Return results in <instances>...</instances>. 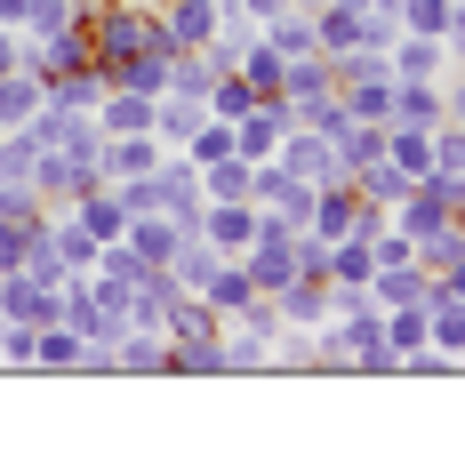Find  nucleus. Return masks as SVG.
Returning a JSON list of instances; mask_svg holds the SVG:
<instances>
[{
  "instance_id": "nucleus-9",
  "label": "nucleus",
  "mask_w": 465,
  "mask_h": 465,
  "mask_svg": "<svg viewBox=\"0 0 465 465\" xmlns=\"http://www.w3.org/2000/svg\"><path fill=\"white\" fill-rule=\"evenodd\" d=\"M385 64H393V81H441L450 73V48L433 41V33H393L385 41Z\"/></svg>"
},
{
  "instance_id": "nucleus-33",
  "label": "nucleus",
  "mask_w": 465,
  "mask_h": 465,
  "mask_svg": "<svg viewBox=\"0 0 465 465\" xmlns=\"http://www.w3.org/2000/svg\"><path fill=\"white\" fill-rule=\"evenodd\" d=\"M225 153H232V121H201V129L185 137V161H193V169H209V161H225Z\"/></svg>"
},
{
  "instance_id": "nucleus-24",
  "label": "nucleus",
  "mask_w": 465,
  "mask_h": 465,
  "mask_svg": "<svg viewBox=\"0 0 465 465\" xmlns=\"http://www.w3.org/2000/svg\"><path fill=\"white\" fill-rule=\"evenodd\" d=\"M96 129H104V137H129V129H153V96H137V89H113L104 104H96Z\"/></svg>"
},
{
  "instance_id": "nucleus-38",
  "label": "nucleus",
  "mask_w": 465,
  "mask_h": 465,
  "mask_svg": "<svg viewBox=\"0 0 465 465\" xmlns=\"http://www.w3.org/2000/svg\"><path fill=\"white\" fill-rule=\"evenodd\" d=\"M25 232H33V225L0 217V273H16V265H25Z\"/></svg>"
},
{
  "instance_id": "nucleus-19",
  "label": "nucleus",
  "mask_w": 465,
  "mask_h": 465,
  "mask_svg": "<svg viewBox=\"0 0 465 465\" xmlns=\"http://www.w3.org/2000/svg\"><path fill=\"white\" fill-rule=\"evenodd\" d=\"M281 73H289V56H281L265 33H249V48H241V81H249V89L273 104V96H281Z\"/></svg>"
},
{
  "instance_id": "nucleus-27",
  "label": "nucleus",
  "mask_w": 465,
  "mask_h": 465,
  "mask_svg": "<svg viewBox=\"0 0 465 465\" xmlns=\"http://www.w3.org/2000/svg\"><path fill=\"white\" fill-rule=\"evenodd\" d=\"M201 297H209V305H217V313H225V322H232V313H241V305H249V297H257V281L241 273V257H225V265H217V273L201 281Z\"/></svg>"
},
{
  "instance_id": "nucleus-12",
  "label": "nucleus",
  "mask_w": 465,
  "mask_h": 465,
  "mask_svg": "<svg viewBox=\"0 0 465 465\" xmlns=\"http://www.w3.org/2000/svg\"><path fill=\"white\" fill-rule=\"evenodd\" d=\"M201 232H209L225 257H241V249L257 241V201H209V209H201Z\"/></svg>"
},
{
  "instance_id": "nucleus-36",
  "label": "nucleus",
  "mask_w": 465,
  "mask_h": 465,
  "mask_svg": "<svg viewBox=\"0 0 465 465\" xmlns=\"http://www.w3.org/2000/svg\"><path fill=\"white\" fill-rule=\"evenodd\" d=\"M121 209H129V217H153V209H161V185H153V177H121Z\"/></svg>"
},
{
  "instance_id": "nucleus-32",
  "label": "nucleus",
  "mask_w": 465,
  "mask_h": 465,
  "mask_svg": "<svg viewBox=\"0 0 465 465\" xmlns=\"http://www.w3.org/2000/svg\"><path fill=\"white\" fill-rule=\"evenodd\" d=\"M89 0H25V25L16 33H56V25H81Z\"/></svg>"
},
{
  "instance_id": "nucleus-34",
  "label": "nucleus",
  "mask_w": 465,
  "mask_h": 465,
  "mask_svg": "<svg viewBox=\"0 0 465 465\" xmlns=\"http://www.w3.org/2000/svg\"><path fill=\"white\" fill-rule=\"evenodd\" d=\"M450 16H458V0H410V8H401V33H433V41H441Z\"/></svg>"
},
{
  "instance_id": "nucleus-23",
  "label": "nucleus",
  "mask_w": 465,
  "mask_h": 465,
  "mask_svg": "<svg viewBox=\"0 0 465 465\" xmlns=\"http://www.w3.org/2000/svg\"><path fill=\"white\" fill-rule=\"evenodd\" d=\"M337 104L353 113V121H393V73H370V81H345Z\"/></svg>"
},
{
  "instance_id": "nucleus-2",
  "label": "nucleus",
  "mask_w": 465,
  "mask_h": 465,
  "mask_svg": "<svg viewBox=\"0 0 465 465\" xmlns=\"http://www.w3.org/2000/svg\"><path fill=\"white\" fill-rule=\"evenodd\" d=\"M33 81H56V73H81V64H96L89 48V16L81 25H56V33H25V56H16Z\"/></svg>"
},
{
  "instance_id": "nucleus-42",
  "label": "nucleus",
  "mask_w": 465,
  "mask_h": 465,
  "mask_svg": "<svg viewBox=\"0 0 465 465\" xmlns=\"http://www.w3.org/2000/svg\"><path fill=\"white\" fill-rule=\"evenodd\" d=\"M217 8H232V0H217Z\"/></svg>"
},
{
  "instance_id": "nucleus-37",
  "label": "nucleus",
  "mask_w": 465,
  "mask_h": 465,
  "mask_svg": "<svg viewBox=\"0 0 465 465\" xmlns=\"http://www.w3.org/2000/svg\"><path fill=\"white\" fill-rule=\"evenodd\" d=\"M441 121H458V129H465V64L441 73Z\"/></svg>"
},
{
  "instance_id": "nucleus-1",
  "label": "nucleus",
  "mask_w": 465,
  "mask_h": 465,
  "mask_svg": "<svg viewBox=\"0 0 465 465\" xmlns=\"http://www.w3.org/2000/svg\"><path fill=\"white\" fill-rule=\"evenodd\" d=\"M89 48L104 73H121L137 48H153V8H121V0H96L89 8Z\"/></svg>"
},
{
  "instance_id": "nucleus-39",
  "label": "nucleus",
  "mask_w": 465,
  "mask_h": 465,
  "mask_svg": "<svg viewBox=\"0 0 465 465\" xmlns=\"http://www.w3.org/2000/svg\"><path fill=\"white\" fill-rule=\"evenodd\" d=\"M232 8H241L249 25H265V16H281V8H297V0H232Z\"/></svg>"
},
{
  "instance_id": "nucleus-11",
  "label": "nucleus",
  "mask_w": 465,
  "mask_h": 465,
  "mask_svg": "<svg viewBox=\"0 0 465 465\" xmlns=\"http://www.w3.org/2000/svg\"><path fill=\"white\" fill-rule=\"evenodd\" d=\"M169 370V337L161 329H121L113 337V377H161Z\"/></svg>"
},
{
  "instance_id": "nucleus-20",
  "label": "nucleus",
  "mask_w": 465,
  "mask_h": 465,
  "mask_svg": "<svg viewBox=\"0 0 465 465\" xmlns=\"http://www.w3.org/2000/svg\"><path fill=\"white\" fill-rule=\"evenodd\" d=\"M353 185H361V201L393 209V201H410V185H418V177H410V169H393V161L377 153V161H361V169H353Z\"/></svg>"
},
{
  "instance_id": "nucleus-4",
  "label": "nucleus",
  "mask_w": 465,
  "mask_h": 465,
  "mask_svg": "<svg viewBox=\"0 0 465 465\" xmlns=\"http://www.w3.org/2000/svg\"><path fill=\"white\" fill-rule=\"evenodd\" d=\"M96 185H104L96 161H73V153H41V161H33V193H41L48 209H73V201H89Z\"/></svg>"
},
{
  "instance_id": "nucleus-13",
  "label": "nucleus",
  "mask_w": 465,
  "mask_h": 465,
  "mask_svg": "<svg viewBox=\"0 0 465 465\" xmlns=\"http://www.w3.org/2000/svg\"><path fill=\"white\" fill-rule=\"evenodd\" d=\"M48 104H64V113H96L104 96H113V73L104 64H81V73H56V81H41Z\"/></svg>"
},
{
  "instance_id": "nucleus-29",
  "label": "nucleus",
  "mask_w": 465,
  "mask_h": 465,
  "mask_svg": "<svg viewBox=\"0 0 465 465\" xmlns=\"http://www.w3.org/2000/svg\"><path fill=\"white\" fill-rule=\"evenodd\" d=\"M33 113H41V81H33L25 64H16V73H0V129H25Z\"/></svg>"
},
{
  "instance_id": "nucleus-6",
  "label": "nucleus",
  "mask_w": 465,
  "mask_h": 465,
  "mask_svg": "<svg viewBox=\"0 0 465 465\" xmlns=\"http://www.w3.org/2000/svg\"><path fill=\"white\" fill-rule=\"evenodd\" d=\"M273 161L297 177V185H337V177H345V161H337V144H329L322 129H281Z\"/></svg>"
},
{
  "instance_id": "nucleus-8",
  "label": "nucleus",
  "mask_w": 465,
  "mask_h": 465,
  "mask_svg": "<svg viewBox=\"0 0 465 465\" xmlns=\"http://www.w3.org/2000/svg\"><path fill=\"white\" fill-rule=\"evenodd\" d=\"M161 153H169V144L153 137V129H129V137H104V144H96V169H104V185H121V177H153Z\"/></svg>"
},
{
  "instance_id": "nucleus-17",
  "label": "nucleus",
  "mask_w": 465,
  "mask_h": 465,
  "mask_svg": "<svg viewBox=\"0 0 465 465\" xmlns=\"http://www.w3.org/2000/svg\"><path fill=\"white\" fill-rule=\"evenodd\" d=\"M425 289H433V273H425L418 257H410V265H377V273H370L377 305H425Z\"/></svg>"
},
{
  "instance_id": "nucleus-35",
  "label": "nucleus",
  "mask_w": 465,
  "mask_h": 465,
  "mask_svg": "<svg viewBox=\"0 0 465 465\" xmlns=\"http://www.w3.org/2000/svg\"><path fill=\"white\" fill-rule=\"evenodd\" d=\"M433 169L465 177V129H458V121H441V129H433Z\"/></svg>"
},
{
  "instance_id": "nucleus-7",
  "label": "nucleus",
  "mask_w": 465,
  "mask_h": 465,
  "mask_svg": "<svg viewBox=\"0 0 465 465\" xmlns=\"http://www.w3.org/2000/svg\"><path fill=\"white\" fill-rule=\"evenodd\" d=\"M345 322V353H353V370L361 377H401V353L385 345V313L361 305V313H337Z\"/></svg>"
},
{
  "instance_id": "nucleus-10",
  "label": "nucleus",
  "mask_w": 465,
  "mask_h": 465,
  "mask_svg": "<svg viewBox=\"0 0 465 465\" xmlns=\"http://www.w3.org/2000/svg\"><path fill=\"white\" fill-rule=\"evenodd\" d=\"M273 313H281V329L329 322V273H297L289 289H273Z\"/></svg>"
},
{
  "instance_id": "nucleus-31",
  "label": "nucleus",
  "mask_w": 465,
  "mask_h": 465,
  "mask_svg": "<svg viewBox=\"0 0 465 465\" xmlns=\"http://www.w3.org/2000/svg\"><path fill=\"white\" fill-rule=\"evenodd\" d=\"M201 201H249V161H241V153L209 161V169H201Z\"/></svg>"
},
{
  "instance_id": "nucleus-16",
  "label": "nucleus",
  "mask_w": 465,
  "mask_h": 465,
  "mask_svg": "<svg viewBox=\"0 0 465 465\" xmlns=\"http://www.w3.org/2000/svg\"><path fill=\"white\" fill-rule=\"evenodd\" d=\"M393 121L401 129H441V81H393Z\"/></svg>"
},
{
  "instance_id": "nucleus-22",
  "label": "nucleus",
  "mask_w": 465,
  "mask_h": 465,
  "mask_svg": "<svg viewBox=\"0 0 465 465\" xmlns=\"http://www.w3.org/2000/svg\"><path fill=\"white\" fill-rule=\"evenodd\" d=\"M217 345H225V377H257V370H273V345H265V337H249L241 322L217 329Z\"/></svg>"
},
{
  "instance_id": "nucleus-21",
  "label": "nucleus",
  "mask_w": 465,
  "mask_h": 465,
  "mask_svg": "<svg viewBox=\"0 0 465 465\" xmlns=\"http://www.w3.org/2000/svg\"><path fill=\"white\" fill-rule=\"evenodd\" d=\"M121 241H129V249H137L144 265H169V257H177V241H185V232L169 225V217H161V209H153V217H129V232H121Z\"/></svg>"
},
{
  "instance_id": "nucleus-5",
  "label": "nucleus",
  "mask_w": 465,
  "mask_h": 465,
  "mask_svg": "<svg viewBox=\"0 0 465 465\" xmlns=\"http://www.w3.org/2000/svg\"><path fill=\"white\" fill-rule=\"evenodd\" d=\"M217 25H225V8H217V0H161V8H153V41L177 48V56H185V48H201Z\"/></svg>"
},
{
  "instance_id": "nucleus-14",
  "label": "nucleus",
  "mask_w": 465,
  "mask_h": 465,
  "mask_svg": "<svg viewBox=\"0 0 465 465\" xmlns=\"http://www.w3.org/2000/svg\"><path fill=\"white\" fill-rule=\"evenodd\" d=\"M281 129H289L281 104H249V113L232 121V153H241V161H273V153H281Z\"/></svg>"
},
{
  "instance_id": "nucleus-15",
  "label": "nucleus",
  "mask_w": 465,
  "mask_h": 465,
  "mask_svg": "<svg viewBox=\"0 0 465 465\" xmlns=\"http://www.w3.org/2000/svg\"><path fill=\"white\" fill-rule=\"evenodd\" d=\"M169 73H177V48H137L121 73H113V89H137V96H169Z\"/></svg>"
},
{
  "instance_id": "nucleus-40",
  "label": "nucleus",
  "mask_w": 465,
  "mask_h": 465,
  "mask_svg": "<svg viewBox=\"0 0 465 465\" xmlns=\"http://www.w3.org/2000/svg\"><path fill=\"white\" fill-rule=\"evenodd\" d=\"M16 56H25V33H8V25H0V73H16Z\"/></svg>"
},
{
  "instance_id": "nucleus-26",
  "label": "nucleus",
  "mask_w": 465,
  "mask_h": 465,
  "mask_svg": "<svg viewBox=\"0 0 465 465\" xmlns=\"http://www.w3.org/2000/svg\"><path fill=\"white\" fill-rule=\"evenodd\" d=\"M73 217H81L96 241H121V232H129V209H121V193H113V185H96L89 201H73Z\"/></svg>"
},
{
  "instance_id": "nucleus-43",
  "label": "nucleus",
  "mask_w": 465,
  "mask_h": 465,
  "mask_svg": "<svg viewBox=\"0 0 465 465\" xmlns=\"http://www.w3.org/2000/svg\"><path fill=\"white\" fill-rule=\"evenodd\" d=\"M89 8H96V0H89Z\"/></svg>"
},
{
  "instance_id": "nucleus-41",
  "label": "nucleus",
  "mask_w": 465,
  "mask_h": 465,
  "mask_svg": "<svg viewBox=\"0 0 465 465\" xmlns=\"http://www.w3.org/2000/svg\"><path fill=\"white\" fill-rule=\"evenodd\" d=\"M433 281H441L450 297H465V257H450V265H441V273H433Z\"/></svg>"
},
{
  "instance_id": "nucleus-25",
  "label": "nucleus",
  "mask_w": 465,
  "mask_h": 465,
  "mask_svg": "<svg viewBox=\"0 0 465 465\" xmlns=\"http://www.w3.org/2000/svg\"><path fill=\"white\" fill-rule=\"evenodd\" d=\"M257 33H265L281 56H322V41H313V16H305V8H281V16H265Z\"/></svg>"
},
{
  "instance_id": "nucleus-28",
  "label": "nucleus",
  "mask_w": 465,
  "mask_h": 465,
  "mask_svg": "<svg viewBox=\"0 0 465 465\" xmlns=\"http://www.w3.org/2000/svg\"><path fill=\"white\" fill-rule=\"evenodd\" d=\"M161 377H225V345L217 337H185V345H169V370Z\"/></svg>"
},
{
  "instance_id": "nucleus-18",
  "label": "nucleus",
  "mask_w": 465,
  "mask_h": 465,
  "mask_svg": "<svg viewBox=\"0 0 465 465\" xmlns=\"http://www.w3.org/2000/svg\"><path fill=\"white\" fill-rule=\"evenodd\" d=\"M81 345H89V337H81L73 322H48L41 337H33V370H56V377H73V370H81Z\"/></svg>"
},
{
  "instance_id": "nucleus-30",
  "label": "nucleus",
  "mask_w": 465,
  "mask_h": 465,
  "mask_svg": "<svg viewBox=\"0 0 465 465\" xmlns=\"http://www.w3.org/2000/svg\"><path fill=\"white\" fill-rule=\"evenodd\" d=\"M385 161L410 169V177H425V169H433V129H401V121H393V129H385Z\"/></svg>"
},
{
  "instance_id": "nucleus-3",
  "label": "nucleus",
  "mask_w": 465,
  "mask_h": 465,
  "mask_svg": "<svg viewBox=\"0 0 465 465\" xmlns=\"http://www.w3.org/2000/svg\"><path fill=\"white\" fill-rule=\"evenodd\" d=\"M64 313V281H41V273H0V322H25V329H48Z\"/></svg>"
}]
</instances>
